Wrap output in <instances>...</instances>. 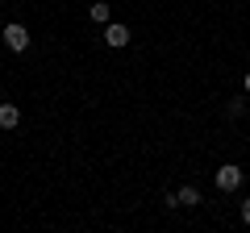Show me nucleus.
Here are the masks:
<instances>
[{
    "mask_svg": "<svg viewBox=\"0 0 250 233\" xmlns=\"http://www.w3.org/2000/svg\"><path fill=\"white\" fill-rule=\"evenodd\" d=\"M217 188H221V192H238L242 188V167H238V162L217 167Z\"/></svg>",
    "mask_w": 250,
    "mask_h": 233,
    "instance_id": "f03ea898",
    "label": "nucleus"
},
{
    "mask_svg": "<svg viewBox=\"0 0 250 233\" xmlns=\"http://www.w3.org/2000/svg\"><path fill=\"white\" fill-rule=\"evenodd\" d=\"M0 38H4V46H9V50H17V54H21V50H29V29L21 25V21H9Z\"/></svg>",
    "mask_w": 250,
    "mask_h": 233,
    "instance_id": "f257e3e1",
    "label": "nucleus"
},
{
    "mask_svg": "<svg viewBox=\"0 0 250 233\" xmlns=\"http://www.w3.org/2000/svg\"><path fill=\"white\" fill-rule=\"evenodd\" d=\"M21 125V108L17 104H0V129H17Z\"/></svg>",
    "mask_w": 250,
    "mask_h": 233,
    "instance_id": "39448f33",
    "label": "nucleus"
},
{
    "mask_svg": "<svg viewBox=\"0 0 250 233\" xmlns=\"http://www.w3.org/2000/svg\"><path fill=\"white\" fill-rule=\"evenodd\" d=\"M104 42L113 46V50H121V46H129V29L117 25V21H108V25H104Z\"/></svg>",
    "mask_w": 250,
    "mask_h": 233,
    "instance_id": "20e7f679",
    "label": "nucleus"
},
{
    "mask_svg": "<svg viewBox=\"0 0 250 233\" xmlns=\"http://www.w3.org/2000/svg\"><path fill=\"white\" fill-rule=\"evenodd\" d=\"M242 88H246V92H250V75H246V79H242Z\"/></svg>",
    "mask_w": 250,
    "mask_h": 233,
    "instance_id": "6e6552de",
    "label": "nucleus"
},
{
    "mask_svg": "<svg viewBox=\"0 0 250 233\" xmlns=\"http://www.w3.org/2000/svg\"><path fill=\"white\" fill-rule=\"evenodd\" d=\"M242 221L250 225V200H242Z\"/></svg>",
    "mask_w": 250,
    "mask_h": 233,
    "instance_id": "0eeeda50",
    "label": "nucleus"
},
{
    "mask_svg": "<svg viewBox=\"0 0 250 233\" xmlns=\"http://www.w3.org/2000/svg\"><path fill=\"white\" fill-rule=\"evenodd\" d=\"M167 204H171V208H196V204H200V188H192V183H188V188L171 192Z\"/></svg>",
    "mask_w": 250,
    "mask_h": 233,
    "instance_id": "7ed1b4c3",
    "label": "nucleus"
},
{
    "mask_svg": "<svg viewBox=\"0 0 250 233\" xmlns=\"http://www.w3.org/2000/svg\"><path fill=\"white\" fill-rule=\"evenodd\" d=\"M88 17L96 21V25H108V4H104V0H100V4H92V9H88Z\"/></svg>",
    "mask_w": 250,
    "mask_h": 233,
    "instance_id": "423d86ee",
    "label": "nucleus"
}]
</instances>
